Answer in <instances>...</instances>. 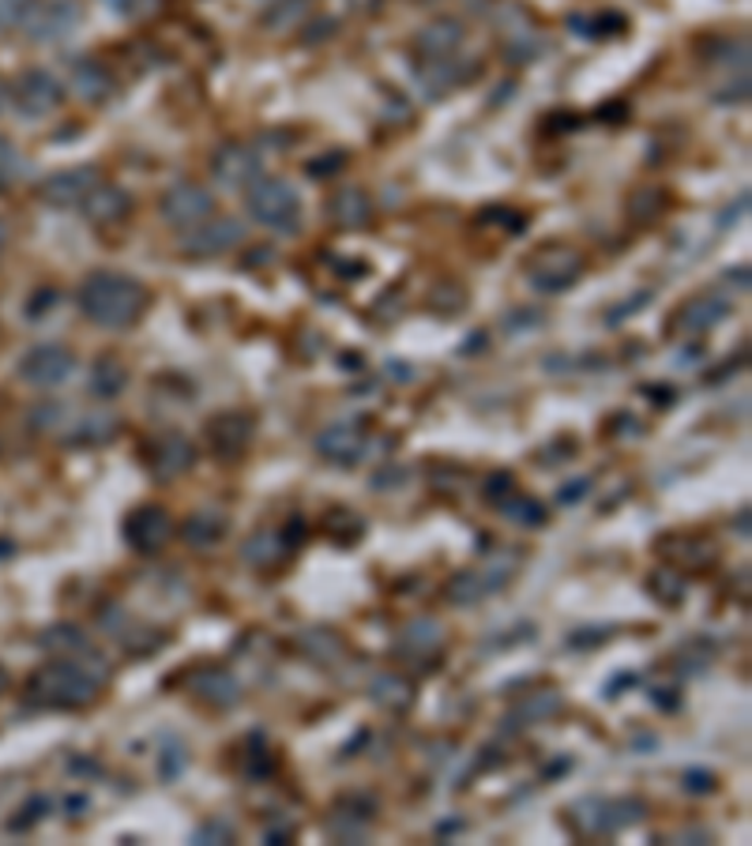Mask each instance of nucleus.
Here are the masks:
<instances>
[{
  "mask_svg": "<svg viewBox=\"0 0 752 846\" xmlns=\"http://www.w3.org/2000/svg\"><path fill=\"white\" fill-rule=\"evenodd\" d=\"M610 636H613V629H580L569 643H572V647H595V643H602V640H610Z\"/></svg>",
  "mask_w": 752,
  "mask_h": 846,
  "instance_id": "de8ad7c7",
  "label": "nucleus"
},
{
  "mask_svg": "<svg viewBox=\"0 0 752 846\" xmlns=\"http://www.w3.org/2000/svg\"><path fill=\"white\" fill-rule=\"evenodd\" d=\"M158 211H163V218L170 226H177V230H192V226H200L204 218L215 215V196H211V189H204L196 181H177L174 189L163 192Z\"/></svg>",
  "mask_w": 752,
  "mask_h": 846,
  "instance_id": "39448f33",
  "label": "nucleus"
},
{
  "mask_svg": "<svg viewBox=\"0 0 752 846\" xmlns=\"http://www.w3.org/2000/svg\"><path fill=\"white\" fill-rule=\"evenodd\" d=\"M647 595L655 598L658 606L673 609L684 603V580H681V569H655L647 575Z\"/></svg>",
  "mask_w": 752,
  "mask_h": 846,
  "instance_id": "cd10ccee",
  "label": "nucleus"
},
{
  "mask_svg": "<svg viewBox=\"0 0 752 846\" xmlns=\"http://www.w3.org/2000/svg\"><path fill=\"white\" fill-rule=\"evenodd\" d=\"M629 211L636 223H655L658 215L666 211V192L655 189V184H647V189H636L629 200Z\"/></svg>",
  "mask_w": 752,
  "mask_h": 846,
  "instance_id": "2f4dec72",
  "label": "nucleus"
},
{
  "mask_svg": "<svg viewBox=\"0 0 752 846\" xmlns=\"http://www.w3.org/2000/svg\"><path fill=\"white\" fill-rule=\"evenodd\" d=\"M557 707H561V696H557V692H542V696H535L530 704H523L520 715L523 718H542V715H553Z\"/></svg>",
  "mask_w": 752,
  "mask_h": 846,
  "instance_id": "79ce46f5",
  "label": "nucleus"
},
{
  "mask_svg": "<svg viewBox=\"0 0 752 846\" xmlns=\"http://www.w3.org/2000/svg\"><path fill=\"white\" fill-rule=\"evenodd\" d=\"M569 820L576 824L580 835H613L610 801L606 798H583L569 809Z\"/></svg>",
  "mask_w": 752,
  "mask_h": 846,
  "instance_id": "393cba45",
  "label": "nucleus"
},
{
  "mask_svg": "<svg viewBox=\"0 0 752 846\" xmlns=\"http://www.w3.org/2000/svg\"><path fill=\"white\" fill-rule=\"evenodd\" d=\"M72 87L87 102H106V98H114L117 83H114V75L106 72V64L83 57V61L72 64Z\"/></svg>",
  "mask_w": 752,
  "mask_h": 846,
  "instance_id": "412c9836",
  "label": "nucleus"
},
{
  "mask_svg": "<svg viewBox=\"0 0 752 846\" xmlns=\"http://www.w3.org/2000/svg\"><path fill=\"white\" fill-rule=\"evenodd\" d=\"M8 95H12V91H8V87H4V80H0V109H4V102H8Z\"/></svg>",
  "mask_w": 752,
  "mask_h": 846,
  "instance_id": "3c124183",
  "label": "nucleus"
},
{
  "mask_svg": "<svg viewBox=\"0 0 752 846\" xmlns=\"http://www.w3.org/2000/svg\"><path fill=\"white\" fill-rule=\"evenodd\" d=\"M31 0H0V31L12 27V23L23 20V12H27Z\"/></svg>",
  "mask_w": 752,
  "mask_h": 846,
  "instance_id": "49530a36",
  "label": "nucleus"
},
{
  "mask_svg": "<svg viewBox=\"0 0 752 846\" xmlns=\"http://www.w3.org/2000/svg\"><path fill=\"white\" fill-rule=\"evenodd\" d=\"M23 31L35 41H61L80 23V4L72 0H31L23 12Z\"/></svg>",
  "mask_w": 752,
  "mask_h": 846,
  "instance_id": "0eeeda50",
  "label": "nucleus"
},
{
  "mask_svg": "<svg viewBox=\"0 0 752 846\" xmlns=\"http://www.w3.org/2000/svg\"><path fill=\"white\" fill-rule=\"evenodd\" d=\"M4 241H8V230H4V223H0V249H4Z\"/></svg>",
  "mask_w": 752,
  "mask_h": 846,
  "instance_id": "603ef678",
  "label": "nucleus"
},
{
  "mask_svg": "<svg viewBox=\"0 0 752 846\" xmlns=\"http://www.w3.org/2000/svg\"><path fill=\"white\" fill-rule=\"evenodd\" d=\"M509 493H515V481H512V474L509 470H501V474H489V481H486V501H493V504H501L504 497Z\"/></svg>",
  "mask_w": 752,
  "mask_h": 846,
  "instance_id": "a19ab883",
  "label": "nucleus"
},
{
  "mask_svg": "<svg viewBox=\"0 0 752 846\" xmlns=\"http://www.w3.org/2000/svg\"><path fill=\"white\" fill-rule=\"evenodd\" d=\"M306 0H278V4H272L264 12V27L267 31H286V27H294V23L306 15Z\"/></svg>",
  "mask_w": 752,
  "mask_h": 846,
  "instance_id": "f704fd0d",
  "label": "nucleus"
},
{
  "mask_svg": "<svg viewBox=\"0 0 752 846\" xmlns=\"http://www.w3.org/2000/svg\"><path fill=\"white\" fill-rule=\"evenodd\" d=\"M244 775L249 778H264V775H272V756H267V749H252L249 752V767H244Z\"/></svg>",
  "mask_w": 752,
  "mask_h": 846,
  "instance_id": "a18cd8bd",
  "label": "nucleus"
},
{
  "mask_svg": "<svg viewBox=\"0 0 752 846\" xmlns=\"http://www.w3.org/2000/svg\"><path fill=\"white\" fill-rule=\"evenodd\" d=\"M211 174L226 189H249L256 177H264V155L256 147H241V143H226L211 158Z\"/></svg>",
  "mask_w": 752,
  "mask_h": 846,
  "instance_id": "9b49d317",
  "label": "nucleus"
},
{
  "mask_svg": "<svg viewBox=\"0 0 752 846\" xmlns=\"http://www.w3.org/2000/svg\"><path fill=\"white\" fill-rule=\"evenodd\" d=\"M489 591V580H481V572H455L447 583V603L452 606H475Z\"/></svg>",
  "mask_w": 752,
  "mask_h": 846,
  "instance_id": "c756f323",
  "label": "nucleus"
},
{
  "mask_svg": "<svg viewBox=\"0 0 752 846\" xmlns=\"http://www.w3.org/2000/svg\"><path fill=\"white\" fill-rule=\"evenodd\" d=\"M75 369V354L69 346H57V343H46V346H35V350L23 354L20 361V380L35 388H57L72 377Z\"/></svg>",
  "mask_w": 752,
  "mask_h": 846,
  "instance_id": "1a4fd4ad",
  "label": "nucleus"
},
{
  "mask_svg": "<svg viewBox=\"0 0 752 846\" xmlns=\"http://www.w3.org/2000/svg\"><path fill=\"white\" fill-rule=\"evenodd\" d=\"M301 643H306V651H309L312 658H327V655H339V651H343V643L335 640L327 629H312V632H306V636H301Z\"/></svg>",
  "mask_w": 752,
  "mask_h": 846,
  "instance_id": "4c0bfd02",
  "label": "nucleus"
},
{
  "mask_svg": "<svg viewBox=\"0 0 752 846\" xmlns=\"http://www.w3.org/2000/svg\"><path fill=\"white\" fill-rule=\"evenodd\" d=\"M369 696H373V704L384 711H407L414 704V684L395 674H384L369 684Z\"/></svg>",
  "mask_w": 752,
  "mask_h": 846,
  "instance_id": "a878e982",
  "label": "nucleus"
},
{
  "mask_svg": "<svg viewBox=\"0 0 752 846\" xmlns=\"http://www.w3.org/2000/svg\"><path fill=\"white\" fill-rule=\"evenodd\" d=\"M189 689L200 704H207L215 711H230L241 704V684L226 666H200V670H192Z\"/></svg>",
  "mask_w": 752,
  "mask_h": 846,
  "instance_id": "ddd939ff",
  "label": "nucleus"
},
{
  "mask_svg": "<svg viewBox=\"0 0 752 846\" xmlns=\"http://www.w3.org/2000/svg\"><path fill=\"white\" fill-rule=\"evenodd\" d=\"M327 211H332V218L339 226H346V230H361V226L373 223V200H369L361 189H354V184H343V189L327 200Z\"/></svg>",
  "mask_w": 752,
  "mask_h": 846,
  "instance_id": "6ab92c4d",
  "label": "nucleus"
},
{
  "mask_svg": "<svg viewBox=\"0 0 752 846\" xmlns=\"http://www.w3.org/2000/svg\"><path fill=\"white\" fill-rule=\"evenodd\" d=\"M244 207L260 226L275 234H298L301 230V196L294 184L283 177H256L244 189Z\"/></svg>",
  "mask_w": 752,
  "mask_h": 846,
  "instance_id": "7ed1b4c3",
  "label": "nucleus"
},
{
  "mask_svg": "<svg viewBox=\"0 0 752 846\" xmlns=\"http://www.w3.org/2000/svg\"><path fill=\"white\" fill-rule=\"evenodd\" d=\"M117 433H121V421H117L114 414H87V418L75 421L72 433L64 440H69L72 448H103L109 440H117Z\"/></svg>",
  "mask_w": 752,
  "mask_h": 846,
  "instance_id": "4be33fe9",
  "label": "nucleus"
},
{
  "mask_svg": "<svg viewBox=\"0 0 752 846\" xmlns=\"http://www.w3.org/2000/svg\"><path fill=\"white\" fill-rule=\"evenodd\" d=\"M83 215H87V223H95V226H117V223H124L129 218V211H132V196L129 192L121 189V184H103L98 181L95 189L83 196Z\"/></svg>",
  "mask_w": 752,
  "mask_h": 846,
  "instance_id": "dca6fc26",
  "label": "nucleus"
},
{
  "mask_svg": "<svg viewBox=\"0 0 752 846\" xmlns=\"http://www.w3.org/2000/svg\"><path fill=\"white\" fill-rule=\"evenodd\" d=\"M497 508H501L504 520L520 523V527H542V523H546V508L538 504V501H530V497L509 493V497H504V501L497 504Z\"/></svg>",
  "mask_w": 752,
  "mask_h": 846,
  "instance_id": "c85d7f7f",
  "label": "nucleus"
},
{
  "mask_svg": "<svg viewBox=\"0 0 752 846\" xmlns=\"http://www.w3.org/2000/svg\"><path fill=\"white\" fill-rule=\"evenodd\" d=\"M587 489H590V481H587V478H576L572 486L561 489V501H564V504H569V501H580V497L587 493Z\"/></svg>",
  "mask_w": 752,
  "mask_h": 846,
  "instance_id": "8fccbe9b",
  "label": "nucleus"
},
{
  "mask_svg": "<svg viewBox=\"0 0 752 846\" xmlns=\"http://www.w3.org/2000/svg\"><path fill=\"white\" fill-rule=\"evenodd\" d=\"M730 317V301L723 298H692L684 301L678 312H673L670 327L678 335H700V332H712L715 324Z\"/></svg>",
  "mask_w": 752,
  "mask_h": 846,
  "instance_id": "a211bd4d",
  "label": "nucleus"
},
{
  "mask_svg": "<svg viewBox=\"0 0 752 846\" xmlns=\"http://www.w3.org/2000/svg\"><path fill=\"white\" fill-rule=\"evenodd\" d=\"M41 647L53 651L64 658H87L95 655V643L87 640V632L75 629V624H53V629L41 632Z\"/></svg>",
  "mask_w": 752,
  "mask_h": 846,
  "instance_id": "b1692460",
  "label": "nucleus"
},
{
  "mask_svg": "<svg viewBox=\"0 0 752 846\" xmlns=\"http://www.w3.org/2000/svg\"><path fill=\"white\" fill-rule=\"evenodd\" d=\"M663 553H673L678 569H700V564L715 561V546H707V541H678V549L663 546Z\"/></svg>",
  "mask_w": 752,
  "mask_h": 846,
  "instance_id": "473e14b6",
  "label": "nucleus"
},
{
  "mask_svg": "<svg viewBox=\"0 0 752 846\" xmlns=\"http://www.w3.org/2000/svg\"><path fill=\"white\" fill-rule=\"evenodd\" d=\"M343 163H346V155H343V151H335V155L320 158V163H309V174L312 177H324V174H332V169H339Z\"/></svg>",
  "mask_w": 752,
  "mask_h": 846,
  "instance_id": "09e8293b",
  "label": "nucleus"
},
{
  "mask_svg": "<svg viewBox=\"0 0 752 846\" xmlns=\"http://www.w3.org/2000/svg\"><path fill=\"white\" fill-rule=\"evenodd\" d=\"M437 643H441V624L437 621H414L403 632V647L421 651V647H437Z\"/></svg>",
  "mask_w": 752,
  "mask_h": 846,
  "instance_id": "e433bc0d",
  "label": "nucleus"
},
{
  "mask_svg": "<svg viewBox=\"0 0 752 846\" xmlns=\"http://www.w3.org/2000/svg\"><path fill=\"white\" fill-rule=\"evenodd\" d=\"M12 98L23 117H49L64 106V87L49 72L31 68V72H23L20 80H15Z\"/></svg>",
  "mask_w": 752,
  "mask_h": 846,
  "instance_id": "9d476101",
  "label": "nucleus"
},
{
  "mask_svg": "<svg viewBox=\"0 0 752 846\" xmlns=\"http://www.w3.org/2000/svg\"><path fill=\"white\" fill-rule=\"evenodd\" d=\"M244 561L249 564H256V569H267V564H275L278 557L286 553V546L278 541L272 531H260V535H252L249 541H244Z\"/></svg>",
  "mask_w": 752,
  "mask_h": 846,
  "instance_id": "7c9ffc66",
  "label": "nucleus"
},
{
  "mask_svg": "<svg viewBox=\"0 0 752 846\" xmlns=\"http://www.w3.org/2000/svg\"><path fill=\"white\" fill-rule=\"evenodd\" d=\"M252 440V418L249 414H215V418L207 421V444L215 455H241L244 448H249Z\"/></svg>",
  "mask_w": 752,
  "mask_h": 846,
  "instance_id": "f3484780",
  "label": "nucleus"
},
{
  "mask_svg": "<svg viewBox=\"0 0 752 846\" xmlns=\"http://www.w3.org/2000/svg\"><path fill=\"white\" fill-rule=\"evenodd\" d=\"M114 8H121L124 15H136V20H143V15H155L158 8H163V0H114Z\"/></svg>",
  "mask_w": 752,
  "mask_h": 846,
  "instance_id": "37998d69",
  "label": "nucleus"
},
{
  "mask_svg": "<svg viewBox=\"0 0 752 846\" xmlns=\"http://www.w3.org/2000/svg\"><path fill=\"white\" fill-rule=\"evenodd\" d=\"M46 812H49V798H31L27 806H23V817L12 820V827H15V832H27V827L38 824V820L46 817Z\"/></svg>",
  "mask_w": 752,
  "mask_h": 846,
  "instance_id": "58836bf2",
  "label": "nucleus"
},
{
  "mask_svg": "<svg viewBox=\"0 0 752 846\" xmlns=\"http://www.w3.org/2000/svg\"><path fill=\"white\" fill-rule=\"evenodd\" d=\"M684 790H689V794H712L715 790V775L692 767V772H684Z\"/></svg>",
  "mask_w": 752,
  "mask_h": 846,
  "instance_id": "c03bdc74",
  "label": "nucleus"
},
{
  "mask_svg": "<svg viewBox=\"0 0 752 846\" xmlns=\"http://www.w3.org/2000/svg\"><path fill=\"white\" fill-rule=\"evenodd\" d=\"M234 827L226 820H207V824L196 827V843H230Z\"/></svg>",
  "mask_w": 752,
  "mask_h": 846,
  "instance_id": "ea45409f",
  "label": "nucleus"
},
{
  "mask_svg": "<svg viewBox=\"0 0 752 846\" xmlns=\"http://www.w3.org/2000/svg\"><path fill=\"white\" fill-rule=\"evenodd\" d=\"M196 463V444L184 433H158L143 444V467L155 474L158 481H170Z\"/></svg>",
  "mask_w": 752,
  "mask_h": 846,
  "instance_id": "6e6552de",
  "label": "nucleus"
},
{
  "mask_svg": "<svg viewBox=\"0 0 752 846\" xmlns=\"http://www.w3.org/2000/svg\"><path fill=\"white\" fill-rule=\"evenodd\" d=\"M244 241V226L238 218L230 215H211L204 218L200 226H192L181 241V252L184 257H196V260H207V257H223V252L238 249Z\"/></svg>",
  "mask_w": 752,
  "mask_h": 846,
  "instance_id": "423d86ee",
  "label": "nucleus"
},
{
  "mask_svg": "<svg viewBox=\"0 0 752 846\" xmlns=\"http://www.w3.org/2000/svg\"><path fill=\"white\" fill-rule=\"evenodd\" d=\"M317 452L332 463H358L366 452V426L361 421H332L324 433L317 437Z\"/></svg>",
  "mask_w": 752,
  "mask_h": 846,
  "instance_id": "2eb2a0df",
  "label": "nucleus"
},
{
  "mask_svg": "<svg viewBox=\"0 0 752 846\" xmlns=\"http://www.w3.org/2000/svg\"><path fill=\"white\" fill-rule=\"evenodd\" d=\"M23 177V155L8 135H0V192H8Z\"/></svg>",
  "mask_w": 752,
  "mask_h": 846,
  "instance_id": "c9c22d12",
  "label": "nucleus"
},
{
  "mask_svg": "<svg viewBox=\"0 0 752 846\" xmlns=\"http://www.w3.org/2000/svg\"><path fill=\"white\" fill-rule=\"evenodd\" d=\"M98 166H72V169H57L53 177H46L38 189V196L46 203H53V207H75V203H83V196H87L91 189L98 184Z\"/></svg>",
  "mask_w": 752,
  "mask_h": 846,
  "instance_id": "4468645a",
  "label": "nucleus"
},
{
  "mask_svg": "<svg viewBox=\"0 0 752 846\" xmlns=\"http://www.w3.org/2000/svg\"><path fill=\"white\" fill-rule=\"evenodd\" d=\"M147 309V290L121 271H91L80 286V312L98 327L121 332L132 327Z\"/></svg>",
  "mask_w": 752,
  "mask_h": 846,
  "instance_id": "f03ea898",
  "label": "nucleus"
},
{
  "mask_svg": "<svg viewBox=\"0 0 752 846\" xmlns=\"http://www.w3.org/2000/svg\"><path fill=\"white\" fill-rule=\"evenodd\" d=\"M4 689H8V674L0 670V692H4Z\"/></svg>",
  "mask_w": 752,
  "mask_h": 846,
  "instance_id": "864d4df0",
  "label": "nucleus"
},
{
  "mask_svg": "<svg viewBox=\"0 0 752 846\" xmlns=\"http://www.w3.org/2000/svg\"><path fill=\"white\" fill-rule=\"evenodd\" d=\"M230 531V523H226L223 512H215V508H204V512H192L189 520H184L181 535L189 546L196 549H211L215 541H223V535Z\"/></svg>",
  "mask_w": 752,
  "mask_h": 846,
  "instance_id": "5701e85b",
  "label": "nucleus"
},
{
  "mask_svg": "<svg viewBox=\"0 0 752 846\" xmlns=\"http://www.w3.org/2000/svg\"><path fill=\"white\" fill-rule=\"evenodd\" d=\"M170 535H174V520L163 504H140L124 520V538H129V546L136 553H158L170 541Z\"/></svg>",
  "mask_w": 752,
  "mask_h": 846,
  "instance_id": "f8f14e48",
  "label": "nucleus"
},
{
  "mask_svg": "<svg viewBox=\"0 0 752 846\" xmlns=\"http://www.w3.org/2000/svg\"><path fill=\"white\" fill-rule=\"evenodd\" d=\"M124 384H129V369L121 366L117 358H98L95 369H91V392L98 395V400H117V395L124 392Z\"/></svg>",
  "mask_w": 752,
  "mask_h": 846,
  "instance_id": "bb28decb",
  "label": "nucleus"
},
{
  "mask_svg": "<svg viewBox=\"0 0 752 846\" xmlns=\"http://www.w3.org/2000/svg\"><path fill=\"white\" fill-rule=\"evenodd\" d=\"M463 41V23L459 20H437L429 23L426 31L414 34V49L429 61H441V57L452 53L455 46Z\"/></svg>",
  "mask_w": 752,
  "mask_h": 846,
  "instance_id": "aec40b11",
  "label": "nucleus"
},
{
  "mask_svg": "<svg viewBox=\"0 0 752 846\" xmlns=\"http://www.w3.org/2000/svg\"><path fill=\"white\" fill-rule=\"evenodd\" d=\"M475 72H478V68H470V72H467V68H455L452 61H444V57H441V61H429V68H426V75H421V80H426L429 91H444V87H452V83L467 80V75H475Z\"/></svg>",
  "mask_w": 752,
  "mask_h": 846,
  "instance_id": "72a5a7b5",
  "label": "nucleus"
},
{
  "mask_svg": "<svg viewBox=\"0 0 752 846\" xmlns=\"http://www.w3.org/2000/svg\"><path fill=\"white\" fill-rule=\"evenodd\" d=\"M523 271H527V283L538 294H564L569 286L580 283L583 257L572 245H542L523 260Z\"/></svg>",
  "mask_w": 752,
  "mask_h": 846,
  "instance_id": "20e7f679",
  "label": "nucleus"
},
{
  "mask_svg": "<svg viewBox=\"0 0 752 846\" xmlns=\"http://www.w3.org/2000/svg\"><path fill=\"white\" fill-rule=\"evenodd\" d=\"M95 655L87 658H61V663H46L31 674L27 696L35 707L49 711H83L98 700L103 689V666H91Z\"/></svg>",
  "mask_w": 752,
  "mask_h": 846,
  "instance_id": "f257e3e1",
  "label": "nucleus"
}]
</instances>
